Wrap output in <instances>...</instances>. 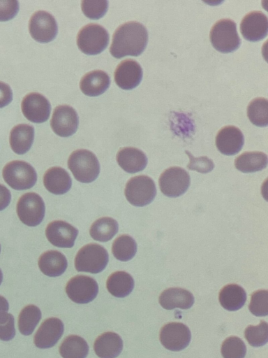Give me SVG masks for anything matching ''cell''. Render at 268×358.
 Masks as SVG:
<instances>
[{"instance_id":"cell-1","label":"cell","mask_w":268,"mask_h":358,"mask_svg":"<svg viewBox=\"0 0 268 358\" xmlns=\"http://www.w3.org/2000/svg\"><path fill=\"white\" fill-rule=\"evenodd\" d=\"M147 42V30L142 24L135 21L126 22L114 32L110 52L117 59L138 56L145 49Z\"/></svg>"},{"instance_id":"cell-2","label":"cell","mask_w":268,"mask_h":358,"mask_svg":"<svg viewBox=\"0 0 268 358\" xmlns=\"http://www.w3.org/2000/svg\"><path fill=\"white\" fill-rule=\"evenodd\" d=\"M68 166L75 178L84 183L94 181L100 172L96 156L85 149L73 151L68 157Z\"/></svg>"},{"instance_id":"cell-3","label":"cell","mask_w":268,"mask_h":358,"mask_svg":"<svg viewBox=\"0 0 268 358\" xmlns=\"http://www.w3.org/2000/svg\"><path fill=\"white\" fill-rule=\"evenodd\" d=\"M209 38L213 47L223 53L236 50L241 44L236 23L230 19L217 21L211 29Z\"/></svg>"},{"instance_id":"cell-4","label":"cell","mask_w":268,"mask_h":358,"mask_svg":"<svg viewBox=\"0 0 268 358\" xmlns=\"http://www.w3.org/2000/svg\"><path fill=\"white\" fill-rule=\"evenodd\" d=\"M109 39V34L103 26L91 23L79 31L76 41L77 47L83 53L94 55L107 48Z\"/></svg>"},{"instance_id":"cell-5","label":"cell","mask_w":268,"mask_h":358,"mask_svg":"<svg viewBox=\"0 0 268 358\" xmlns=\"http://www.w3.org/2000/svg\"><path fill=\"white\" fill-rule=\"evenodd\" d=\"M2 176L5 182L16 190L30 189L37 180V174L34 167L20 160L6 164L3 169Z\"/></svg>"},{"instance_id":"cell-6","label":"cell","mask_w":268,"mask_h":358,"mask_svg":"<svg viewBox=\"0 0 268 358\" xmlns=\"http://www.w3.org/2000/svg\"><path fill=\"white\" fill-rule=\"evenodd\" d=\"M108 253L100 245L89 243L83 246L75 258L77 271L98 273L105 269L108 263Z\"/></svg>"},{"instance_id":"cell-7","label":"cell","mask_w":268,"mask_h":358,"mask_svg":"<svg viewBox=\"0 0 268 358\" xmlns=\"http://www.w3.org/2000/svg\"><path fill=\"white\" fill-rule=\"evenodd\" d=\"M125 196L128 202L135 206H144L155 198L156 188L154 180L147 176L131 178L126 183Z\"/></svg>"},{"instance_id":"cell-8","label":"cell","mask_w":268,"mask_h":358,"mask_svg":"<svg viewBox=\"0 0 268 358\" xmlns=\"http://www.w3.org/2000/svg\"><path fill=\"white\" fill-rule=\"evenodd\" d=\"M45 210L43 199L34 192L23 194L17 203L19 219L29 227H36L42 222L45 216Z\"/></svg>"},{"instance_id":"cell-9","label":"cell","mask_w":268,"mask_h":358,"mask_svg":"<svg viewBox=\"0 0 268 358\" xmlns=\"http://www.w3.org/2000/svg\"><path fill=\"white\" fill-rule=\"evenodd\" d=\"M190 176L184 169L170 167L161 175L158 180L162 193L168 197H178L186 192L190 185Z\"/></svg>"},{"instance_id":"cell-10","label":"cell","mask_w":268,"mask_h":358,"mask_svg":"<svg viewBox=\"0 0 268 358\" xmlns=\"http://www.w3.org/2000/svg\"><path fill=\"white\" fill-rule=\"evenodd\" d=\"M29 31L35 41L49 43L55 38L58 29L52 15L44 10H38L29 20Z\"/></svg>"},{"instance_id":"cell-11","label":"cell","mask_w":268,"mask_h":358,"mask_svg":"<svg viewBox=\"0 0 268 358\" xmlns=\"http://www.w3.org/2000/svg\"><path fill=\"white\" fill-rule=\"evenodd\" d=\"M66 292L70 300L77 303H87L97 296L98 286L96 281L87 275H78L69 280Z\"/></svg>"},{"instance_id":"cell-12","label":"cell","mask_w":268,"mask_h":358,"mask_svg":"<svg viewBox=\"0 0 268 358\" xmlns=\"http://www.w3.org/2000/svg\"><path fill=\"white\" fill-rule=\"evenodd\" d=\"M159 338L166 349L180 351L188 345L191 334L188 327L183 323L170 322L161 328Z\"/></svg>"},{"instance_id":"cell-13","label":"cell","mask_w":268,"mask_h":358,"mask_svg":"<svg viewBox=\"0 0 268 358\" xmlns=\"http://www.w3.org/2000/svg\"><path fill=\"white\" fill-rule=\"evenodd\" d=\"M78 123V115L73 107L60 105L54 109L50 126L57 135L61 137L72 136L76 132Z\"/></svg>"},{"instance_id":"cell-14","label":"cell","mask_w":268,"mask_h":358,"mask_svg":"<svg viewBox=\"0 0 268 358\" xmlns=\"http://www.w3.org/2000/svg\"><path fill=\"white\" fill-rule=\"evenodd\" d=\"M21 109L24 116L30 122L43 123L50 117L51 105L41 94L31 92L23 98Z\"/></svg>"},{"instance_id":"cell-15","label":"cell","mask_w":268,"mask_h":358,"mask_svg":"<svg viewBox=\"0 0 268 358\" xmlns=\"http://www.w3.org/2000/svg\"><path fill=\"white\" fill-rule=\"evenodd\" d=\"M78 230L71 224L61 220L48 224L45 229L47 240L59 248H70L74 245Z\"/></svg>"},{"instance_id":"cell-16","label":"cell","mask_w":268,"mask_h":358,"mask_svg":"<svg viewBox=\"0 0 268 358\" xmlns=\"http://www.w3.org/2000/svg\"><path fill=\"white\" fill-rule=\"evenodd\" d=\"M114 76L116 84L120 88L126 90H132L141 82L142 69L135 60L127 59L117 65Z\"/></svg>"},{"instance_id":"cell-17","label":"cell","mask_w":268,"mask_h":358,"mask_svg":"<svg viewBox=\"0 0 268 358\" xmlns=\"http://www.w3.org/2000/svg\"><path fill=\"white\" fill-rule=\"evenodd\" d=\"M240 30L243 37L246 40L260 41L267 34V17L260 11H251L243 17Z\"/></svg>"},{"instance_id":"cell-18","label":"cell","mask_w":268,"mask_h":358,"mask_svg":"<svg viewBox=\"0 0 268 358\" xmlns=\"http://www.w3.org/2000/svg\"><path fill=\"white\" fill-rule=\"evenodd\" d=\"M244 143V135L237 127L229 125L221 129L216 136L217 149L223 155L238 153Z\"/></svg>"},{"instance_id":"cell-19","label":"cell","mask_w":268,"mask_h":358,"mask_svg":"<svg viewBox=\"0 0 268 358\" xmlns=\"http://www.w3.org/2000/svg\"><path fill=\"white\" fill-rule=\"evenodd\" d=\"M64 333V324L58 318L50 317L41 324L34 336L36 347L45 349L53 347Z\"/></svg>"},{"instance_id":"cell-20","label":"cell","mask_w":268,"mask_h":358,"mask_svg":"<svg viewBox=\"0 0 268 358\" xmlns=\"http://www.w3.org/2000/svg\"><path fill=\"white\" fill-rule=\"evenodd\" d=\"M110 80L107 73L94 70L87 73L80 82L82 92L89 96H97L104 93L110 87Z\"/></svg>"},{"instance_id":"cell-21","label":"cell","mask_w":268,"mask_h":358,"mask_svg":"<svg viewBox=\"0 0 268 358\" xmlns=\"http://www.w3.org/2000/svg\"><path fill=\"white\" fill-rule=\"evenodd\" d=\"M117 161L123 170L130 173L142 171L147 164L145 154L133 147L121 148L117 154Z\"/></svg>"},{"instance_id":"cell-22","label":"cell","mask_w":268,"mask_h":358,"mask_svg":"<svg viewBox=\"0 0 268 358\" xmlns=\"http://www.w3.org/2000/svg\"><path fill=\"white\" fill-rule=\"evenodd\" d=\"M161 306L167 310L176 308L188 309L194 303V297L189 291L179 288L171 287L165 289L159 296Z\"/></svg>"},{"instance_id":"cell-23","label":"cell","mask_w":268,"mask_h":358,"mask_svg":"<svg viewBox=\"0 0 268 358\" xmlns=\"http://www.w3.org/2000/svg\"><path fill=\"white\" fill-rule=\"evenodd\" d=\"M43 184L46 189L50 193L59 195L69 191L72 180L68 173L64 169L54 166L45 173Z\"/></svg>"},{"instance_id":"cell-24","label":"cell","mask_w":268,"mask_h":358,"mask_svg":"<svg viewBox=\"0 0 268 358\" xmlns=\"http://www.w3.org/2000/svg\"><path fill=\"white\" fill-rule=\"evenodd\" d=\"M123 348L121 338L114 332H105L95 341L94 350L100 358H115Z\"/></svg>"},{"instance_id":"cell-25","label":"cell","mask_w":268,"mask_h":358,"mask_svg":"<svg viewBox=\"0 0 268 358\" xmlns=\"http://www.w3.org/2000/svg\"><path fill=\"white\" fill-rule=\"evenodd\" d=\"M34 138V127L27 124H19L11 129L9 143L14 152L17 155H23L31 148Z\"/></svg>"},{"instance_id":"cell-26","label":"cell","mask_w":268,"mask_h":358,"mask_svg":"<svg viewBox=\"0 0 268 358\" xmlns=\"http://www.w3.org/2000/svg\"><path fill=\"white\" fill-rule=\"evenodd\" d=\"M40 271L49 277H57L66 271L68 262L66 257L57 250H49L40 255L38 261Z\"/></svg>"},{"instance_id":"cell-27","label":"cell","mask_w":268,"mask_h":358,"mask_svg":"<svg viewBox=\"0 0 268 358\" xmlns=\"http://www.w3.org/2000/svg\"><path fill=\"white\" fill-rule=\"evenodd\" d=\"M246 300V292L237 284H229L224 286L219 293L221 305L230 311L240 309L244 305Z\"/></svg>"},{"instance_id":"cell-28","label":"cell","mask_w":268,"mask_h":358,"mask_svg":"<svg viewBox=\"0 0 268 358\" xmlns=\"http://www.w3.org/2000/svg\"><path fill=\"white\" fill-rule=\"evenodd\" d=\"M106 287L112 296L123 298L132 292L134 287V280L125 271H116L108 277Z\"/></svg>"},{"instance_id":"cell-29","label":"cell","mask_w":268,"mask_h":358,"mask_svg":"<svg viewBox=\"0 0 268 358\" xmlns=\"http://www.w3.org/2000/svg\"><path fill=\"white\" fill-rule=\"evenodd\" d=\"M234 165L243 173L259 171L266 168L267 156L262 152H246L236 158Z\"/></svg>"},{"instance_id":"cell-30","label":"cell","mask_w":268,"mask_h":358,"mask_svg":"<svg viewBox=\"0 0 268 358\" xmlns=\"http://www.w3.org/2000/svg\"><path fill=\"white\" fill-rule=\"evenodd\" d=\"M88 352L87 343L77 335L67 336L59 346V353L63 358H86Z\"/></svg>"},{"instance_id":"cell-31","label":"cell","mask_w":268,"mask_h":358,"mask_svg":"<svg viewBox=\"0 0 268 358\" xmlns=\"http://www.w3.org/2000/svg\"><path fill=\"white\" fill-rule=\"evenodd\" d=\"M118 231L117 222L109 217L96 220L91 226L89 234L92 238L100 242L111 240Z\"/></svg>"},{"instance_id":"cell-32","label":"cell","mask_w":268,"mask_h":358,"mask_svg":"<svg viewBox=\"0 0 268 358\" xmlns=\"http://www.w3.org/2000/svg\"><path fill=\"white\" fill-rule=\"evenodd\" d=\"M41 319V312L36 306L28 305L20 312L18 317V328L20 333L28 336L33 333Z\"/></svg>"},{"instance_id":"cell-33","label":"cell","mask_w":268,"mask_h":358,"mask_svg":"<svg viewBox=\"0 0 268 358\" xmlns=\"http://www.w3.org/2000/svg\"><path fill=\"white\" fill-rule=\"evenodd\" d=\"M112 251L114 257L121 262L131 259L137 252V243L128 235H121L112 243Z\"/></svg>"},{"instance_id":"cell-34","label":"cell","mask_w":268,"mask_h":358,"mask_svg":"<svg viewBox=\"0 0 268 358\" xmlns=\"http://www.w3.org/2000/svg\"><path fill=\"white\" fill-rule=\"evenodd\" d=\"M249 120L258 127H266L268 124V101L258 97L253 99L247 107Z\"/></svg>"},{"instance_id":"cell-35","label":"cell","mask_w":268,"mask_h":358,"mask_svg":"<svg viewBox=\"0 0 268 358\" xmlns=\"http://www.w3.org/2000/svg\"><path fill=\"white\" fill-rule=\"evenodd\" d=\"M244 336L251 346L259 347L265 345L268 341L267 323L261 320L258 326H248L245 329Z\"/></svg>"},{"instance_id":"cell-36","label":"cell","mask_w":268,"mask_h":358,"mask_svg":"<svg viewBox=\"0 0 268 358\" xmlns=\"http://www.w3.org/2000/svg\"><path fill=\"white\" fill-rule=\"evenodd\" d=\"M246 352L245 343L237 336L228 337L222 343L221 355L223 358H244Z\"/></svg>"},{"instance_id":"cell-37","label":"cell","mask_w":268,"mask_h":358,"mask_svg":"<svg viewBox=\"0 0 268 358\" xmlns=\"http://www.w3.org/2000/svg\"><path fill=\"white\" fill-rule=\"evenodd\" d=\"M81 8L84 15L91 19L98 20L102 17L108 8V1L105 0H83Z\"/></svg>"},{"instance_id":"cell-38","label":"cell","mask_w":268,"mask_h":358,"mask_svg":"<svg viewBox=\"0 0 268 358\" xmlns=\"http://www.w3.org/2000/svg\"><path fill=\"white\" fill-rule=\"evenodd\" d=\"M248 308L255 316H266L268 314V292L261 289L253 292Z\"/></svg>"},{"instance_id":"cell-39","label":"cell","mask_w":268,"mask_h":358,"mask_svg":"<svg viewBox=\"0 0 268 358\" xmlns=\"http://www.w3.org/2000/svg\"><path fill=\"white\" fill-rule=\"evenodd\" d=\"M185 152L189 157V163L187 165L188 169L202 173H209L214 169V164L209 157L206 156L195 157L188 150H186Z\"/></svg>"},{"instance_id":"cell-40","label":"cell","mask_w":268,"mask_h":358,"mask_svg":"<svg viewBox=\"0 0 268 358\" xmlns=\"http://www.w3.org/2000/svg\"><path fill=\"white\" fill-rule=\"evenodd\" d=\"M15 335L13 315L4 313L0 316V340L10 341Z\"/></svg>"},{"instance_id":"cell-41","label":"cell","mask_w":268,"mask_h":358,"mask_svg":"<svg viewBox=\"0 0 268 358\" xmlns=\"http://www.w3.org/2000/svg\"><path fill=\"white\" fill-rule=\"evenodd\" d=\"M19 2L15 0H0V22L13 19L18 13Z\"/></svg>"},{"instance_id":"cell-42","label":"cell","mask_w":268,"mask_h":358,"mask_svg":"<svg viewBox=\"0 0 268 358\" xmlns=\"http://www.w3.org/2000/svg\"><path fill=\"white\" fill-rule=\"evenodd\" d=\"M13 100V92L10 87L0 81V108L8 105Z\"/></svg>"},{"instance_id":"cell-43","label":"cell","mask_w":268,"mask_h":358,"mask_svg":"<svg viewBox=\"0 0 268 358\" xmlns=\"http://www.w3.org/2000/svg\"><path fill=\"white\" fill-rule=\"evenodd\" d=\"M11 194L3 185L0 184V211L4 210L10 203Z\"/></svg>"},{"instance_id":"cell-44","label":"cell","mask_w":268,"mask_h":358,"mask_svg":"<svg viewBox=\"0 0 268 358\" xmlns=\"http://www.w3.org/2000/svg\"><path fill=\"white\" fill-rule=\"evenodd\" d=\"M9 309L8 301L0 295V316L7 313Z\"/></svg>"},{"instance_id":"cell-45","label":"cell","mask_w":268,"mask_h":358,"mask_svg":"<svg viewBox=\"0 0 268 358\" xmlns=\"http://www.w3.org/2000/svg\"><path fill=\"white\" fill-rule=\"evenodd\" d=\"M2 280H3V273H2L1 270L0 269V285L2 282Z\"/></svg>"},{"instance_id":"cell-46","label":"cell","mask_w":268,"mask_h":358,"mask_svg":"<svg viewBox=\"0 0 268 358\" xmlns=\"http://www.w3.org/2000/svg\"><path fill=\"white\" fill-rule=\"evenodd\" d=\"M0 252H1V245H0Z\"/></svg>"}]
</instances>
